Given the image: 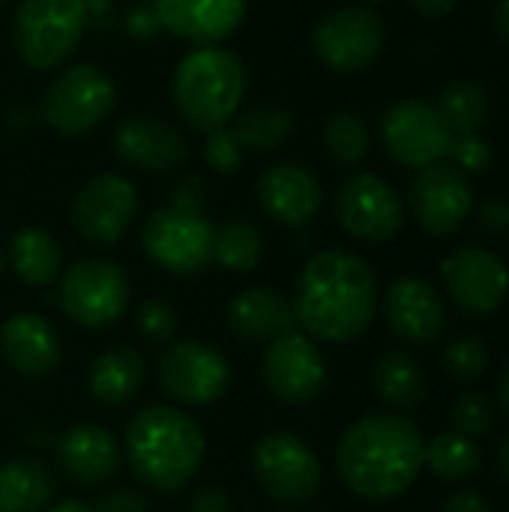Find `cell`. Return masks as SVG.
<instances>
[{"instance_id":"cell-1","label":"cell","mask_w":509,"mask_h":512,"mask_svg":"<svg viewBox=\"0 0 509 512\" xmlns=\"http://www.w3.org/2000/svg\"><path fill=\"white\" fill-rule=\"evenodd\" d=\"M375 303L378 285L372 267L354 252L327 249L312 255L300 273L294 297L297 327L312 339L345 345L369 330Z\"/></svg>"},{"instance_id":"cell-2","label":"cell","mask_w":509,"mask_h":512,"mask_svg":"<svg viewBox=\"0 0 509 512\" xmlns=\"http://www.w3.org/2000/svg\"><path fill=\"white\" fill-rule=\"evenodd\" d=\"M426 465L420 429L396 414H369L339 441L336 468L342 483L366 501H390L411 489Z\"/></svg>"},{"instance_id":"cell-3","label":"cell","mask_w":509,"mask_h":512,"mask_svg":"<svg viewBox=\"0 0 509 512\" xmlns=\"http://www.w3.org/2000/svg\"><path fill=\"white\" fill-rule=\"evenodd\" d=\"M204 459V435L198 423L168 405L138 411L126 426V462L138 483L159 495L189 486Z\"/></svg>"},{"instance_id":"cell-4","label":"cell","mask_w":509,"mask_h":512,"mask_svg":"<svg viewBox=\"0 0 509 512\" xmlns=\"http://www.w3.org/2000/svg\"><path fill=\"white\" fill-rule=\"evenodd\" d=\"M246 96V66L222 45L192 48L174 69L171 99L177 114L195 132L222 129L240 114Z\"/></svg>"},{"instance_id":"cell-5","label":"cell","mask_w":509,"mask_h":512,"mask_svg":"<svg viewBox=\"0 0 509 512\" xmlns=\"http://www.w3.org/2000/svg\"><path fill=\"white\" fill-rule=\"evenodd\" d=\"M87 21V0H21L12 18V45L30 69L48 72L75 54Z\"/></svg>"},{"instance_id":"cell-6","label":"cell","mask_w":509,"mask_h":512,"mask_svg":"<svg viewBox=\"0 0 509 512\" xmlns=\"http://www.w3.org/2000/svg\"><path fill=\"white\" fill-rule=\"evenodd\" d=\"M114 105V81L99 66L75 63L51 78L39 102V117L57 135L75 138L93 132L114 111Z\"/></svg>"},{"instance_id":"cell-7","label":"cell","mask_w":509,"mask_h":512,"mask_svg":"<svg viewBox=\"0 0 509 512\" xmlns=\"http://www.w3.org/2000/svg\"><path fill=\"white\" fill-rule=\"evenodd\" d=\"M129 306V279L108 258H84L63 273L60 309L84 330L114 327Z\"/></svg>"},{"instance_id":"cell-8","label":"cell","mask_w":509,"mask_h":512,"mask_svg":"<svg viewBox=\"0 0 509 512\" xmlns=\"http://www.w3.org/2000/svg\"><path fill=\"white\" fill-rule=\"evenodd\" d=\"M213 234L216 228L204 210H183L168 204L147 219L141 243L156 267L174 276H198L213 261Z\"/></svg>"},{"instance_id":"cell-9","label":"cell","mask_w":509,"mask_h":512,"mask_svg":"<svg viewBox=\"0 0 509 512\" xmlns=\"http://www.w3.org/2000/svg\"><path fill=\"white\" fill-rule=\"evenodd\" d=\"M384 150L408 168H429L447 162L453 147V132L447 129L438 108L426 99L393 102L378 126Z\"/></svg>"},{"instance_id":"cell-10","label":"cell","mask_w":509,"mask_h":512,"mask_svg":"<svg viewBox=\"0 0 509 512\" xmlns=\"http://www.w3.org/2000/svg\"><path fill=\"white\" fill-rule=\"evenodd\" d=\"M252 468L258 486L279 504H303L321 489V462L315 450L291 432L264 435L255 444Z\"/></svg>"},{"instance_id":"cell-11","label":"cell","mask_w":509,"mask_h":512,"mask_svg":"<svg viewBox=\"0 0 509 512\" xmlns=\"http://www.w3.org/2000/svg\"><path fill=\"white\" fill-rule=\"evenodd\" d=\"M384 39V21L366 6H342L327 12L312 33L318 60L342 75L372 66L384 51Z\"/></svg>"},{"instance_id":"cell-12","label":"cell","mask_w":509,"mask_h":512,"mask_svg":"<svg viewBox=\"0 0 509 512\" xmlns=\"http://www.w3.org/2000/svg\"><path fill=\"white\" fill-rule=\"evenodd\" d=\"M336 219L357 240L387 243L405 225V204L384 177L360 171L342 180L336 192Z\"/></svg>"},{"instance_id":"cell-13","label":"cell","mask_w":509,"mask_h":512,"mask_svg":"<svg viewBox=\"0 0 509 512\" xmlns=\"http://www.w3.org/2000/svg\"><path fill=\"white\" fill-rule=\"evenodd\" d=\"M159 387L180 405L204 408L225 396L231 384L228 360L207 342H177L171 345L156 366Z\"/></svg>"},{"instance_id":"cell-14","label":"cell","mask_w":509,"mask_h":512,"mask_svg":"<svg viewBox=\"0 0 509 512\" xmlns=\"http://www.w3.org/2000/svg\"><path fill=\"white\" fill-rule=\"evenodd\" d=\"M267 390L285 405H306L321 396L327 384V363L312 336L291 330L273 339L261 360Z\"/></svg>"},{"instance_id":"cell-15","label":"cell","mask_w":509,"mask_h":512,"mask_svg":"<svg viewBox=\"0 0 509 512\" xmlns=\"http://www.w3.org/2000/svg\"><path fill=\"white\" fill-rule=\"evenodd\" d=\"M138 213V192L123 174L90 177L72 201V225L90 243H117Z\"/></svg>"},{"instance_id":"cell-16","label":"cell","mask_w":509,"mask_h":512,"mask_svg":"<svg viewBox=\"0 0 509 512\" xmlns=\"http://www.w3.org/2000/svg\"><path fill=\"white\" fill-rule=\"evenodd\" d=\"M441 276L447 285V297L465 315H492L509 294L507 264L483 246H462L444 264Z\"/></svg>"},{"instance_id":"cell-17","label":"cell","mask_w":509,"mask_h":512,"mask_svg":"<svg viewBox=\"0 0 509 512\" xmlns=\"http://www.w3.org/2000/svg\"><path fill=\"white\" fill-rule=\"evenodd\" d=\"M474 210L468 177L447 162L420 168L411 183V213L417 225L435 237L456 234Z\"/></svg>"},{"instance_id":"cell-18","label":"cell","mask_w":509,"mask_h":512,"mask_svg":"<svg viewBox=\"0 0 509 512\" xmlns=\"http://www.w3.org/2000/svg\"><path fill=\"white\" fill-rule=\"evenodd\" d=\"M111 147L123 165L153 174L177 171L189 159V141L177 126L141 114L126 117L114 126Z\"/></svg>"},{"instance_id":"cell-19","label":"cell","mask_w":509,"mask_h":512,"mask_svg":"<svg viewBox=\"0 0 509 512\" xmlns=\"http://www.w3.org/2000/svg\"><path fill=\"white\" fill-rule=\"evenodd\" d=\"M249 0H153L159 27L192 45L225 42L246 18Z\"/></svg>"},{"instance_id":"cell-20","label":"cell","mask_w":509,"mask_h":512,"mask_svg":"<svg viewBox=\"0 0 509 512\" xmlns=\"http://www.w3.org/2000/svg\"><path fill=\"white\" fill-rule=\"evenodd\" d=\"M324 192L312 171L294 162H276L258 177V204L267 219L285 228L309 225L321 210Z\"/></svg>"},{"instance_id":"cell-21","label":"cell","mask_w":509,"mask_h":512,"mask_svg":"<svg viewBox=\"0 0 509 512\" xmlns=\"http://www.w3.org/2000/svg\"><path fill=\"white\" fill-rule=\"evenodd\" d=\"M384 318L402 342L429 345L444 330V297L432 282L405 276L387 288Z\"/></svg>"},{"instance_id":"cell-22","label":"cell","mask_w":509,"mask_h":512,"mask_svg":"<svg viewBox=\"0 0 509 512\" xmlns=\"http://www.w3.org/2000/svg\"><path fill=\"white\" fill-rule=\"evenodd\" d=\"M0 354L6 366L21 378H45L60 366L57 330L33 312H18L0 327Z\"/></svg>"},{"instance_id":"cell-23","label":"cell","mask_w":509,"mask_h":512,"mask_svg":"<svg viewBox=\"0 0 509 512\" xmlns=\"http://www.w3.org/2000/svg\"><path fill=\"white\" fill-rule=\"evenodd\" d=\"M228 327L246 339V342H273L291 330H297V312L294 303L264 285H252L231 297L228 303Z\"/></svg>"},{"instance_id":"cell-24","label":"cell","mask_w":509,"mask_h":512,"mask_svg":"<svg viewBox=\"0 0 509 512\" xmlns=\"http://www.w3.org/2000/svg\"><path fill=\"white\" fill-rule=\"evenodd\" d=\"M57 462L63 474L81 486L108 483L120 468V447L102 426H75L57 441Z\"/></svg>"},{"instance_id":"cell-25","label":"cell","mask_w":509,"mask_h":512,"mask_svg":"<svg viewBox=\"0 0 509 512\" xmlns=\"http://www.w3.org/2000/svg\"><path fill=\"white\" fill-rule=\"evenodd\" d=\"M147 378L144 357L135 348H108L90 366V393L108 408L132 402Z\"/></svg>"},{"instance_id":"cell-26","label":"cell","mask_w":509,"mask_h":512,"mask_svg":"<svg viewBox=\"0 0 509 512\" xmlns=\"http://www.w3.org/2000/svg\"><path fill=\"white\" fill-rule=\"evenodd\" d=\"M57 486L39 459H12L0 465V512H45Z\"/></svg>"},{"instance_id":"cell-27","label":"cell","mask_w":509,"mask_h":512,"mask_svg":"<svg viewBox=\"0 0 509 512\" xmlns=\"http://www.w3.org/2000/svg\"><path fill=\"white\" fill-rule=\"evenodd\" d=\"M9 264L24 285H51L63 264L60 243L42 228H21L9 240Z\"/></svg>"},{"instance_id":"cell-28","label":"cell","mask_w":509,"mask_h":512,"mask_svg":"<svg viewBox=\"0 0 509 512\" xmlns=\"http://www.w3.org/2000/svg\"><path fill=\"white\" fill-rule=\"evenodd\" d=\"M372 384H375L378 396L399 411H411L426 399V378H423L417 360L405 351L381 354L372 369Z\"/></svg>"},{"instance_id":"cell-29","label":"cell","mask_w":509,"mask_h":512,"mask_svg":"<svg viewBox=\"0 0 509 512\" xmlns=\"http://www.w3.org/2000/svg\"><path fill=\"white\" fill-rule=\"evenodd\" d=\"M435 108L444 117L453 138L456 135H477L489 120V96L471 78H456V81L444 84Z\"/></svg>"},{"instance_id":"cell-30","label":"cell","mask_w":509,"mask_h":512,"mask_svg":"<svg viewBox=\"0 0 509 512\" xmlns=\"http://www.w3.org/2000/svg\"><path fill=\"white\" fill-rule=\"evenodd\" d=\"M228 129L243 150H273L294 132V114L279 105H255L243 114H234Z\"/></svg>"},{"instance_id":"cell-31","label":"cell","mask_w":509,"mask_h":512,"mask_svg":"<svg viewBox=\"0 0 509 512\" xmlns=\"http://www.w3.org/2000/svg\"><path fill=\"white\" fill-rule=\"evenodd\" d=\"M264 258V234L243 219L225 222L213 234V261L231 273H252Z\"/></svg>"},{"instance_id":"cell-32","label":"cell","mask_w":509,"mask_h":512,"mask_svg":"<svg viewBox=\"0 0 509 512\" xmlns=\"http://www.w3.org/2000/svg\"><path fill=\"white\" fill-rule=\"evenodd\" d=\"M480 462L483 459H480L477 444L459 432H444L426 444V465L432 468L435 477H441L447 483L474 477L480 471Z\"/></svg>"},{"instance_id":"cell-33","label":"cell","mask_w":509,"mask_h":512,"mask_svg":"<svg viewBox=\"0 0 509 512\" xmlns=\"http://www.w3.org/2000/svg\"><path fill=\"white\" fill-rule=\"evenodd\" d=\"M321 138H324V150L330 153V159H336L339 165H357L369 153L372 129L363 114L336 111L327 117Z\"/></svg>"},{"instance_id":"cell-34","label":"cell","mask_w":509,"mask_h":512,"mask_svg":"<svg viewBox=\"0 0 509 512\" xmlns=\"http://www.w3.org/2000/svg\"><path fill=\"white\" fill-rule=\"evenodd\" d=\"M489 366V348L480 336L462 333L444 348V369L456 381H477Z\"/></svg>"},{"instance_id":"cell-35","label":"cell","mask_w":509,"mask_h":512,"mask_svg":"<svg viewBox=\"0 0 509 512\" xmlns=\"http://www.w3.org/2000/svg\"><path fill=\"white\" fill-rule=\"evenodd\" d=\"M450 423L465 438H483L495 426V408L483 393H465L450 411Z\"/></svg>"},{"instance_id":"cell-36","label":"cell","mask_w":509,"mask_h":512,"mask_svg":"<svg viewBox=\"0 0 509 512\" xmlns=\"http://www.w3.org/2000/svg\"><path fill=\"white\" fill-rule=\"evenodd\" d=\"M135 327L147 342L165 345L177 333V312L162 300H147V303H141V309L135 315Z\"/></svg>"},{"instance_id":"cell-37","label":"cell","mask_w":509,"mask_h":512,"mask_svg":"<svg viewBox=\"0 0 509 512\" xmlns=\"http://www.w3.org/2000/svg\"><path fill=\"white\" fill-rule=\"evenodd\" d=\"M447 159H453L462 174H483V171L492 168L495 150H492V144L480 132L477 135H456Z\"/></svg>"},{"instance_id":"cell-38","label":"cell","mask_w":509,"mask_h":512,"mask_svg":"<svg viewBox=\"0 0 509 512\" xmlns=\"http://www.w3.org/2000/svg\"><path fill=\"white\" fill-rule=\"evenodd\" d=\"M204 162H207L213 171H219V174H231V171L240 168V162H243V147H240V141L234 138V132H231L228 126L207 132V141H204Z\"/></svg>"},{"instance_id":"cell-39","label":"cell","mask_w":509,"mask_h":512,"mask_svg":"<svg viewBox=\"0 0 509 512\" xmlns=\"http://www.w3.org/2000/svg\"><path fill=\"white\" fill-rule=\"evenodd\" d=\"M477 228L492 237V240H507L509 237V201L504 198H489L477 210Z\"/></svg>"},{"instance_id":"cell-40","label":"cell","mask_w":509,"mask_h":512,"mask_svg":"<svg viewBox=\"0 0 509 512\" xmlns=\"http://www.w3.org/2000/svg\"><path fill=\"white\" fill-rule=\"evenodd\" d=\"M93 512H150V504L138 489H111L93 504Z\"/></svg>"},{"instance_id":"cell-41","label":"cell","mask_w":509,"mask_h":512,"mask_svg":"<svg viewBox=\"0 0 509 512\" xmlns=\"http://www.w3.org/2000/svg\"><path fill=\"white\" fill-rule=\"evenodd\" d=\"M171 204L183 210H204V183L198 177H186L183 183H177Z\"/></svg>"},{"instance_id":"cell-42","label":"cell","mask_w":509,"mask_h":512,"mask_svg":"<svg viewBox=\"0 0 509 512\" xmlns=\"http://www.w3.org/2000/svg\"><path fill=\"white\" fill-rule=\"evenodd\" d=\"M189 512H231V498H228L225 489L207 486V489H201V492L192 498Z\"/></svg>"},{"instance_id":"cell-43","label":"cell","mask_w":509,"mask_h":512,"mask_svg":"<svg viewBox=\"0 0 509 512\" xmlns=\"http://www.w3.org/2000/svg\"><path fill=\"white\" fill-rule=\"evenodd\" d=\"M444 512H492L489 501L474 495V492H456L447 504H444Z\"/></svg>"},{"instance_id":"cell-44","label":"cell","mask_w":509,"mask_h":512,"mask_svg":"<svg viewBox=\"0 0 509 512\" xmlns=\"http://www.w3.org/2000/svg\"><path fill=\"white\" fill-rule=\"evenodd\" d=\"M411 3L426 18H444L456 9V0H411Z\"/></svg>"},{"instance_id":"cell-45","label":"cell","mask_w":509,"mask_h":512,"mask_svg":"<svg viewBox=\"0 0 509 512\" xmlns=\"http://www.w3.org/2000/svg\"><path fill=\"white\" fill-rule=\"evenodd\" d=\"M492 21H495L498 36H501L504 42H509V0H498V3H495Z\"/></svg>"},{"instance_id":"cell-46","label":"cell","mask_w":509,"mask_h":512,"mask_svg":"<svg viewBox=\"0 0 509 512\" xmlns=\"http://www.w3.org/2000/svg\"><path fill=\"white\" fill-rule=\"evenodd\" d=\"M45 512H93V507H87L84 501L69 498V501H60L57 507H51V510H45Z\"/></svg>"},{"instance_id":"cell-47","label":"cell","mask_w":509,"mask_h":512,"mask_svg":"<svg viewBox=\"0 0 509 512\" xmlns=\"http://www.w3.org/2000/svg\"><path fill=\"white\" fill-rule=\"evenodd\" d=\"M498 471H501V477L507 480L509 486V438L501 444V450H498Z\"/></svg>"},{"instance_id":"cell-48","label":"cell","mask_w":509,"mask_h":512,"mask_svg":"<svg viewBox=\"0 0 509 512\" xmlns=\"http://www.w3.org/2000/svg\"><path fill=\"white\" fill-rule=\"evenodd\" d=\"M498 396H501V405L509 411V363L501 372V381H498Z\"/></svg>"},{"instance_id":"cell-49","label":"cell","mask_w":509,"mask_h":512,"mask_svg":"<svg viewBox=\"0 0 509 512\" xmlns=\"http://www.w3.org/2000/svg\"><path fill=\"white\" fill-rule=\"evenodd\" d=\"M363 3H384V0H363Z\"/></svg>"},{"instance_id":"cell-50","label":"cell","mask_w":509,"mask_h":512,"mask_svg":"<svg viewBox=\"0 0 509 512\" xmlns=\"http://www.w3.org/2000/svg\"><path fill=\"white\" fill-rule=\"evenodd\" d=\"M0 270H3V249H0Z\"/></svg>"},{"instance_id":"cell-51","label":"cell","mask_w":509,"mask_h":512,"mask_svg":"<svg viewBox=\"0 0 509 512\" xmlns=\"http://www.w3.org/2000/svg\"><path fill=\"white\" fill-rule=\"evenodd\" d=\"M0 3H6V0H0Z\"/></svg>"}]
</instances>
